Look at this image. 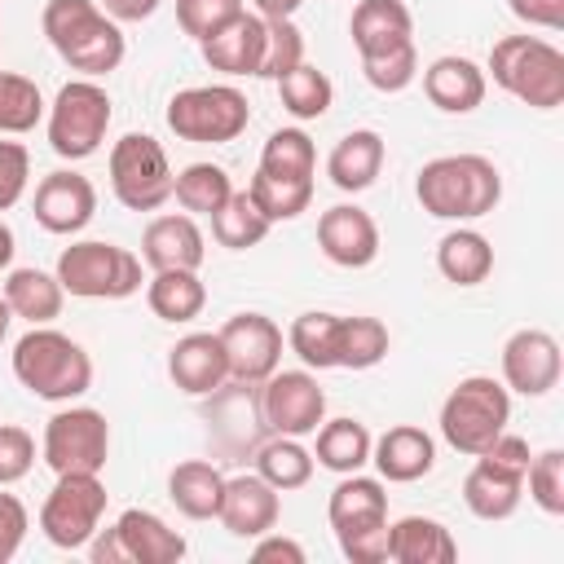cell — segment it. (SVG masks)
I'll list each match as a JSON object with an SVG mask.
<instances>
[{"instance_id":"6da1fadb","label":"cell","mask_w":564,"mask_h":564,"mask_svg":"<svg viewBox=\"0 0 564 564\" xmlns=\"http://www.w3.org/2000/svg\"><path fill=\"white\" fill-rule=\"evenodd\" d=\"M40 26H44V40L53 44V53L84 79H101V75L119 70V62L128 53L119 22L97 0H48L40 13Z\"/></svg>"},{"instance_id":"7a4b0ae2","label":"cell","mask_w":564,"mask_h":564,"mask_svg":"<svg viewBox=\"0 0 564 564\" xmlns=\"http://www.w3.org/2000/svg\"><path fill=\"white\" fill-rule=\"evenodd\" d=\"M414 198L436 220H480L502 198V176L485 154H441L414 176Z\"/></svg>"},{"instance_id":"3957f363","label":"cell","mask_w":564,"mask_h":564,"mask_svg":"<svg viewBox=\"0 0 564 564\" xmlns=\"http://www.w3.org/2000/svg\"><path fill=\"white\" fill-rule=\"evenodd\" d=\"M13 379L31 397L66 405L93 388V357L70 335H62L53 326H31L13 344Z\"/></svg>"},{"instance_id":"277c9868","label":"cell","mask_w":564,"mask_h":564,"mask_svg":"<svg viewBox=\"0 0 564 564\" xmlns=\"http://www.w3.org/2000/svg\"><path fill=\"white\" fill-rule=\"evenodd\" d=\"M326 520L335 529V542L344 560L352 564H388V494L379 476L348 471L330 489Z\"/></svg>"},{"instance_id":"5b68a950","label":"cell","mask_w":564,"mask_h":564,"mask_svg":"<svg viewBox=\"0 0 564 564\" xmlns=\"http://www.w3.org/2000/svg\"><path fill=\"white\" fill-rule=\"evenodd\" d=\"M485 75L533 110H555L564 101V53L542 35H502L489 48Z\"/></svg>"},{"instance_id":"8992f818","label":"cell","mask_w":564,"mask_h":564,"mask_svg":"<svg viewBox=\"0 0 564 564\" xmlns=\"http://www.w3.org/2000/svg\"><path fill=\"white\" fill-rule=\"evenodd\" d=\"M436 423H441V436H445L449 449L476 458L480 449H489V441L498 432H507V423H511V392L494 375H467L441 401V419Z\"/></svg>"},{"instance_id":"52a82bcc","label":"cell","mask_w":564,"mask_h":564,"mask_svg":"<svg viewBox=\"0 0 564 564\" xmlns=\"http://www.w3.org/2000/svg\"><path fill=\"white\" fill-rule=\"evenodd\" d=\"M57 282L75 300H128L141 291V256L128 247L84 238L57 256Z\"/></svg>"},{"instance_id":"ba28073f","label":"cell","mask_w":564,"mask_h":564,"mask_svg":"<svg viewBox=\"0 0 564 564\" xmlns=\"http://www.w3.org/2000/svg\"><path fill=\"white\" fill-rule=\"evenodd\" d=\"M247 123H251V106H247V93H238L234 84H194L172 93L167 101V128L194 145L238 141Z\"/></svg>"},{"instance_id":"9c48e42d","label":"cell","mask_w":564,"mask_h":564,"mask_svg":"<svg viewBox=\"0 0 564 564\" xmlns=\"http://www.w3.org/2000/svg\"><path fill=\"white\" fill-rule=\"evenodd\" d=\"M110 128V93L97 79H66L48 106V145L57 159H88L101 150Z\"/></svg>"},{"instance_id":"30bf717a","label":"cell","mask_w":564,"mask_h":564,"mask_svg":"<svg viewBox=\"0 0 564 564\" xmlns=\"http://www.w3.org/2000/svg\"><path fill=\"white\" fill-rule=\"evenodd\" d=\"M106 167H110V189L128 212H159L172 198L176 172L167 163V150L150 132H123L110 145Z\"/></svg>"},{"instance_id":"8fae6325","label":"cell","mask_w":564,"mask_h":564,"mask_svg":"<svg viewBox=\"0 0 564 564\" xmlns=\"http://www.w3.org/2000/svg\"><path fill=\"white\" fill-rule=\"evenodd\" d=\"M106 485L101 471H62L40 507V533L57 551H84L106 516Z\"/></svg>"},{"instance_id":"7c38bea8","label":"cell","mask_w":564,"mask_h":564,"mask_svg":"<svg viewBox=\"0 0 564 564\" xmlns=\"http://www.w3.org/2000/svg\"><path fill=\"white\" fill-rule=\"evenodd\" d=\"M93 564H176L185 555V538L154 511L128 507L110 529H97L88 542Z\"/></svg>"},{"instance_id":"4fadbf2b","label":"cell","mask_w":564,"mask_h":564,"mask_svg":"<svg viewBox=\"0 0 564 564\" xmlns=\"http://www.w3.org/2000/svg\"><path fill=\"white\" fill-rule=\"evenodd\" d=\"M40 458L62 471H101L110 458V423L93 405H62L40 436Z\"/></svg>"},{"instance_id":"5bb4252c","label":"cell","mask_w":564,"mask_h":564,"mask_svg":"<svg viewBox=\"0 0 564 564\" xmlns=\"http://www.w3.org/2000/svg\"><path fill=\"white\" fill-rule=\"evenodd\" d=\"M256 401H260V419H264V432L273 436H313L326 419V392L317 383V375L304 366V370H273L264 383H256Z\"/></svg>"},{"instance_id":"9a60e30c","label":"cell","mask_w":564,"mask_h":564,"mask_svg":"<svg viewBox=\"0 0 564 564\" xmlns=\"http://www.w3.org/2000/svg\"><path fill=\"white\" fill-rule=\"evenodd\" d=\"M216 335L234 383H264L282 366V326L264 313H234Z\"/></svg>"},{"instance_id":"2e32d148","label":"cell","mask_w":564,"mask_h":564,"mask_svg":"<svg viewBox=\"0 0 564 564\" xmlns=\"http://www.w3.org/2000/svg\"><path fill=\"white\" fill-rule=\"evenodd\" d=\"M560 370H564V357H560V344H555L551 330L524 326L502 344V383H507V392L546 397L560 383Z\"/></svg>"},{"instance_id":"e0dca14e","label":"cell","mask_w":564,"mask_h":564,"mask_svg":"<svg viewBox=\"0 0 564 564\" xmlns=\"http://www.w3.org/2000/svg\"><path fill=\"white\" fill-rule=\"evenodd\" d=\"M31 212H35V225H40V229H48V234H57V238H70V234H79V229L93 220V212H97V189H93V181H88L84 172L62 167V172L40 176Z\"/></svg>"},{"instance_id":"ac0fdd59","label":"cell","mask_w":564,"mask_h":564,"mask_svg":"<svg viewBox=\"0 0 564 564\" xmlns=\"http://www.w3.org/2000/svg\"><path fill=\"white\" fill-rule=\"evenodd\" d=\"M317 247L339 269H366L379 256V225L357 203H335L317 216Z\"/></svg>"},{"instance_id":"d6986e66","label":"cell","mask_w":564,"mask_h":564,"mask_svg":"<svg viewBox=\"0 0 564 564\" xmlns=\"http://www.w3.org/2000/svg\"><path fill=\"white\" fill-rule=\"evenodd\" d=\"M167 379L189 397H212L229 383V361L216 330H189L167 348Z\"/></svg>"},{"instance_id":"ffe728a7","label":"cell","mask_w":564,"mask_h":564,"mask_svg":"<svg viewBox=\"0 0 564 564\" xmlns=\"http://www.w3.org/2000/svg\"><path fill=\"white\" fill-rule=\"evenodd\" d=\"M278 516H282V498L264 476H256V471L225 476V494H220L216 520L234 538H260V533H269L278 524Z\"/></svg>"},{"instance_id":"44dd1931","label":"cell","mask_w":564,"mask_h":564,"mask_svg":"<svg viewBox=\"0 0 564 564\" xmlns=\"http://www.w3.org/2000/svg\"><path fill=\"white\" fill-rule=\"evenodd\" d=\"M141 260L159 269H203L207 260V238L189 212H167L154 216L141 234Z\"/></svg>"},{"instance_id":"7402d4cb","label":"cell","mask_w":564,"mask_h":564,"mask_svg":"<svg viewBox=\"0 0 564 564\" xmlns=\"http://www.w3.org/2000/svg\"><path fill=\"white\" fill-rule=\"evenodd\" d=\"M198 53L220 75H256L264 57V18L242 9L238 18L216 26L207 40H198Z\"/></svg>"},{"instance_id":"603a6c76","label":"cell","mask_w":564,"mask_h":564,"mask_svg":"<svg viewBox=\"0 0 564 564\" xmlns=\"http://www.w3.org/2000/svg\"><path fill=\"white\" fill-rule=\"evenodd\" d=\"M370 463H375L379 480L410 485V480H423L436 467V441L414 423H397L370 445Z\"/></svg>"},{"instance_id":"cb8c5ba5","label":"cell","mask_w":564,"mask_h":564,"mask_svg":"<svg viewBox=\"0 0 564 564\" xmlns=\"http://www.w3.org/2000/svg\"><path fill=\"white\" fill-rule=\"evenodd\" d=\"M524 498V471L507 467V463H494L489 454H476L467 480H463V502L476 520H507L516 516Z\"/></svg>"},{"instance_id":"d4e9b609","label":"cell","mask_w":564,"mask_h":564,"mask_svg":"<svg viewBox=\"0 0 564 564\" xmlns=\"http://www.w3.org/2000/svg\"><path fill=\"white\" fill-rule=\"evenodd\" d=\"M485 88H489L485 66H476L471 57H458V53H445L423 70V93L445 115H471L485 101Z\"/></svg>"},{"instance_id":"484cf974","label":"cell","mask_w":564,"mask_h":564,"mask_svg":"<svg viewBox=\"0 0 564 564\" xmlns=\"http://www.w3.org/2000/svg\"><path fill=\"white\" fill-rule=\"evenodd\" d=\"M348 35H352L357 57H375L397 44H410L414 18H410L405 0H357L352 18H348Z\"/></svg>"},{"instance_id":"4316f807","label":"cell","mask_w":564,"mask_h":564,"mask_svg":"<svg viewBox=\"0 0 564 564\" xmlns=\"http://www.w3.org/2000/svg\"><path fill=\"white\" fill-rule=\"evenodd\" d=\"M383 154H388V145H383V137L375 128H352V132H344L335 141V150L326 159V176H330L335 189L361 194V189H370L379 181Z\"/></svg>"},{"instance_id":"83f0119b","label":"cell","mask_w":564,"mask_h":564,"mask_svg":"<svg viewBox=\"0 0 564 564\" xmlns=\"http://www.w3.org/2000/svg\"><path fill=\"white\" fill-rule=\"evenodd\" d=\"M388 560L392 564H454L458 542L432 516H401L388 529Z\"/></svg>"},{"instance_id":"f1b7e54d","label":"cell","mask_w":564,"mask_h":564,"mask_svg":"<svg viewBox=\"0 0 564 564\" xmlns=\"http://www.w3.org/2000/svg\"><path fill=\"white\" fill-rule=\"evenodd\" d=\"M225 494V476L207 458H185L167 471V498L185 520H216Z\"/></svg>"},{"instance_id":"f546056e","label":"cell","mask_w":564,"mask_h":564,"mask_svg":"<svg viewBox=\"0 0 564 564\" xmlns=\"http://www.w3.org/2000/svg\"><path fill=\"white\" fill-rule=\"evenodd\" d=\"M145 304L159 322H172V326H185L203 313L207 304V286L198 278V269H159L150 282H145Z\"/></svg>"},{"instance_id":"4dcf8cb0","label":"cell","mask_w":564,"mask_h":564,"mask_svg":"<svg viewBox=\"0 0 564 564\" xmlns=\"http://www.w3.org/2000/svg\"><path fill=\"white\" fill-rule=\"evenodd\" d=\"M317 445H313V463L335 471V476H348V471H361L370 463V427L361 419H322V427L313 432Z\"/></svg>"},{"instance_id":"1f68e13d","label":"cell","mask_w":564,"mask_h":564,"mask_svg":"<svg viewBox=\"0 0 564 564\" xmlns=\"http://www.w3.org/2000/svg\"><path fill=\"white\" fill-rule=\"evenodd\" d=\"M436 269L454 286H480L494 273V247L480 229H449L436 242Z\"/></svg>"},{"instance_id":"d6a6232c","label":"cell","mask_w":564,"mask_h":564,"mask_svg":"<svg viewBox=\"0 0 564 564\" xmlns=\"http://www.w3.org/2000/svg\"><path fill=\"white\" fill-rule=\"evenodd\" d=\"M4 300L13 308V317L31 322V326H48L57 313H62V282L57 273H44V269H9L4 278Z\"/></svg>"},{"instance_id":"836d02e7","label":"cell","mask_w":564,"mask_h":564,"mask_svg":"<svg viewBox=\"0 0 564 564\" xmlns=\"http://www.w3.org/2000/svg\"><path fill=\"white\" fill-rule=\"evenodd\" d=\"M313 449H304L300 436H269L256 445V476H264L278 494L304 489L313 480Z\"/></svg>"},{"instance_id":"e575fe53","label":"cell","mask_w":564,"mask_h":564,"mask_svg":"<svg viewBox=\"0 0 564 564\" xmlns=\"http://www.w3.org/2000/svg\"><path fill=\"white\" fill-rule=\"evenodd\" d=\"M388 326L379 317H366V313H352V317H339V330H335V366L339 370H370L388 357Z\"/></svg>"},{"instance_id":"d590c367","label":"cell","mask_w":564,"mask_h":564,"mask_svg":"<svg viewBox=\"0 0 564 564\" xmlns=\"http://www.w3.org/2000/svg\"><path fill=\"white\" fill-rule=\"evenodd\" d=\"M207 220H212V238H216L225 251H251V247H260V242L269 238V229H273V225L260 216V207L251 203L247 189H234V194L225 198V207L212 212Z\"/></svg>"},{"instance_id":"8d00e7d4","label":"cell","mask_w":564,"mask_h":564,"mask_svg":"<svg viewBox=\"0 0 564 564\" xmlns=\"http://www.w3.org/2000/svg\"><path fill=\"white\" fill-rule=\"evenodd\" d=\"M278 97H282V110H286L291 119L308 123V119H322V115L330 110L335 84H330L326 70H317L313 62H300L295 70H286V75L278 79Z\"/></svg>"},{"instance_id":"74e56055","label":"cell","mask_w":564,"mask_h":564,"mask_svg":"<svg viewBox=\"0 0 564 564\" xmlns=\"http://www.w3.org/2000/svg\"><path fill=\"white\" fill-rule=\"evenodd\" d=\"M234 194V181L220 163H189L176 172L172 181V198L189 212V216H212L225 207V198Z\"/></svg>"},{"instance_id":"f35d334b","label":"cell","mask_w":564,"mask_h":564,"mask_svg":"<svg viewBox=\"0 0 564 564\" xmlns=\"http://www.w3.org/2000/svg\"><path fill=\"white\" fill-rule=\"evenodd\" d=\"M247 194H251V203L260 207V216H264L269 225H282V220H295V216L308 212V203H313V181H300V176H269V172L256 167Z\"/></svg>"},{"instance_id":"ab89813d","label":"cell","mask_w":564,"mask_h":564,"mask_svg":"<svg viewBox=\"0 0 564 564\" xmlns=\"http://www.w3.org/2000/svg\"><path fill=\"white\" fill-rule=\"evenodd\" d=\"M335 330H339V313H300L286 330V348L308 366V370H335Z\"/></svg>"},{"instance_id":"60d3db41","label":"cell","mask_w":564,"mask_h":564,"mask_svg":"<svg viewBox=\"0 0 564 564\" xmlns=\"http://www.w3.org/2000/svg\"><path fill=\"white\" fill-rule=\"evenodd\" d=\"M260 172L313 181V172H317V145H313V137L304 128H278V132H269V141L260 150Z\"/></svg>"},{"instance_id":"b9f144b4","label":"cell","mask_w":564,"mask_h":564,"mask_svg":"<svg viewBox=\"0 0 564 564\" xmlns=\"http://www.w3.org/2000/svg\"><path fill=\"white\" fill-rule=\"evenodd\" d=\"M44 119V93L18 70H0V137H22Z\"/></svg>"},{"instance_id":"7bdbcfd3","label":"cell","mask_w":564,"mask_h":564,"mask_svg":"<svg viewBox=\"0 0 564 564\" xmlns=\"http://www.w3.org/2000/svg\"><path fill=\"white\" fill-rule=\"evenodd\" d=\"M300 62H304V31L295 26V18H264V57H260L256 79L278 84Z\"/></svg>"},{"instance_id":"ee69618b","label":"cell","mask_w":564,"mask_h":564,"mask_svg":"<svg viewBox=\"0 0 564 564\" xmlns=\"http://www.w3.org/2000/svg\"><path fill=\"white\" fill-rule=\"evenodd\" d=\"M529 502L546 516H564V449H542L524 467Z\"/></svg>"},{"instance_id":"f6af8a7d","label":"cell","mask_w":564,"mask_h":564,"mask_svg":"<svg viewBox=\"0 0 564 564\" xmlns=\"http://www.w3.org/2000/svg\"><path fill=\"white\" fill-rule=\"evenodd\" d=\"M361 75H366V84L375 93H401V88H410L414 75H419V48H414V40L410 44H397L388 53L361 57Z\"/></svg>"},{"instance_id":"bcb514c9","label":"cell","mask_w":564,"mask_h":564,"mask_svg":"<svg viewBox=\"0 0 564 564\" xmlns=\"http://www.w3.org/2000/svg\"><path fill=\"white\" fill-rule=\"evenodd\" d=\"M242 9H247L242 0H176V22L189 40H207L216 26H225Z\"/></svg>"},{"instance_id":"7dc6e473","label":"cell","mask_w":564,"mask_h":564,"mask_svg":"<svg viewBox=\"0 0 564 564\" xmlns=\"http://www.w3.org/2000/svg\"><path fill=\"white\" fill-rule=\"evenodd\" d=\"M35 467V436L18 423H0V485H18Z\"/></svg>"},{"instance_id":"c3c4849f","label":"cell","mask_w":564,"mask_h":564,"mask_svg":"<svg viewBox=\"0 0 564 564\" xmlns=\"http://www.w3.org/2000/svg\"><path fill=\"white\" fill-rule=\"evenodd\" d=\"M31 181V154L22 141H0V212H9Z\"/></svg>"},{"instance_id":"681fc988","label":"cell","mask_w":564,"mask_h":564,"mask_svg":"<svg viewBox=\"0 0 564 564\" xmlns=\"http://www.w3.org/2000/svg\"><path fill=\"white\" fill-rule=\"evenodd\" d=\"M26 529H31L26 502H22L18 494H4V485H0V564H9V560L22 551Z\"/></svg>"},{"instance_id":"f907efd6","label":"cell","mask_w":564,"mask_h":564,"mask_svg":"<svg viewBox=\"0 0 564 564\" xmlns=\"http://www.w3.org/2000/svg\"><path fill=\"white\" fill-rule=\"evenodd\" d=\"M507 9L538 31H560L564 26V0H507Z\"/></svg>"},{"instance_id":"816d5d0a","label":"cell","mask_w":564,"mask_h":564,"mask_svg":"<svg viewBox=\"0 0 564 564\" xmlns=\"http://www.w3.org/2000/svg\"><path fill=\"white\" fill-rule=\"evenodd\" d=\"M256 560H286V564H304V546L295 538H282V533H260L256 546H251Z\"/></svg>"},{"instance_id":"f5cc1de1","label":"cell","mask_w":564,"mask_h":564,"mask_svg":"<svg viewBox=\"0 0 564 564\" xmlns=\"http://www.w3.org/2000/svg\"><path fill=\"white\" fill-rule=\"evenodd\" d=\"M115 22H145V18H154V9L163 4V0H97Z\"/></svg>"},{"instance_id":"db71d44e","label":"cell","mask_w":564,"mask_h":564,"mask_svg":"<svg viewBox=\"0 0 564 564\" xmlns=\"http://www.w3.org/2000/svg\"><path fill=\"white\" fill-rule=\"evenodd\" d=\"M260 18H295L304 0H251Z\"/></svg>"},{"instance_id":"11a10c76","label":"cell","mask_w":564,"mask_h":564,"mask_svg":"<svg viewBox=\"0 0 564 564\" xmlns=\"http://www.w3.org/2000/svg\"><path fill=\"white\" fill-rule=\"evenodd\" d=\"M13 251H18V238H13V229L0 220V269L13 264Z\"/></svg>"},{"instance_id":"9f6ffc18","label":"cell","mask_w":564,"mask_h":564,"mask_svg":"<svg viewBox=\"0 0 564 564\" xmlns=\"http://www.w3.org/2000/svg\"><path fill=\"white\" fill-rule=\"evenodd\" d=\"M9 326H13V308H9V300L0 295V344L9 339Z\"/></svg>"}]
</instances>
